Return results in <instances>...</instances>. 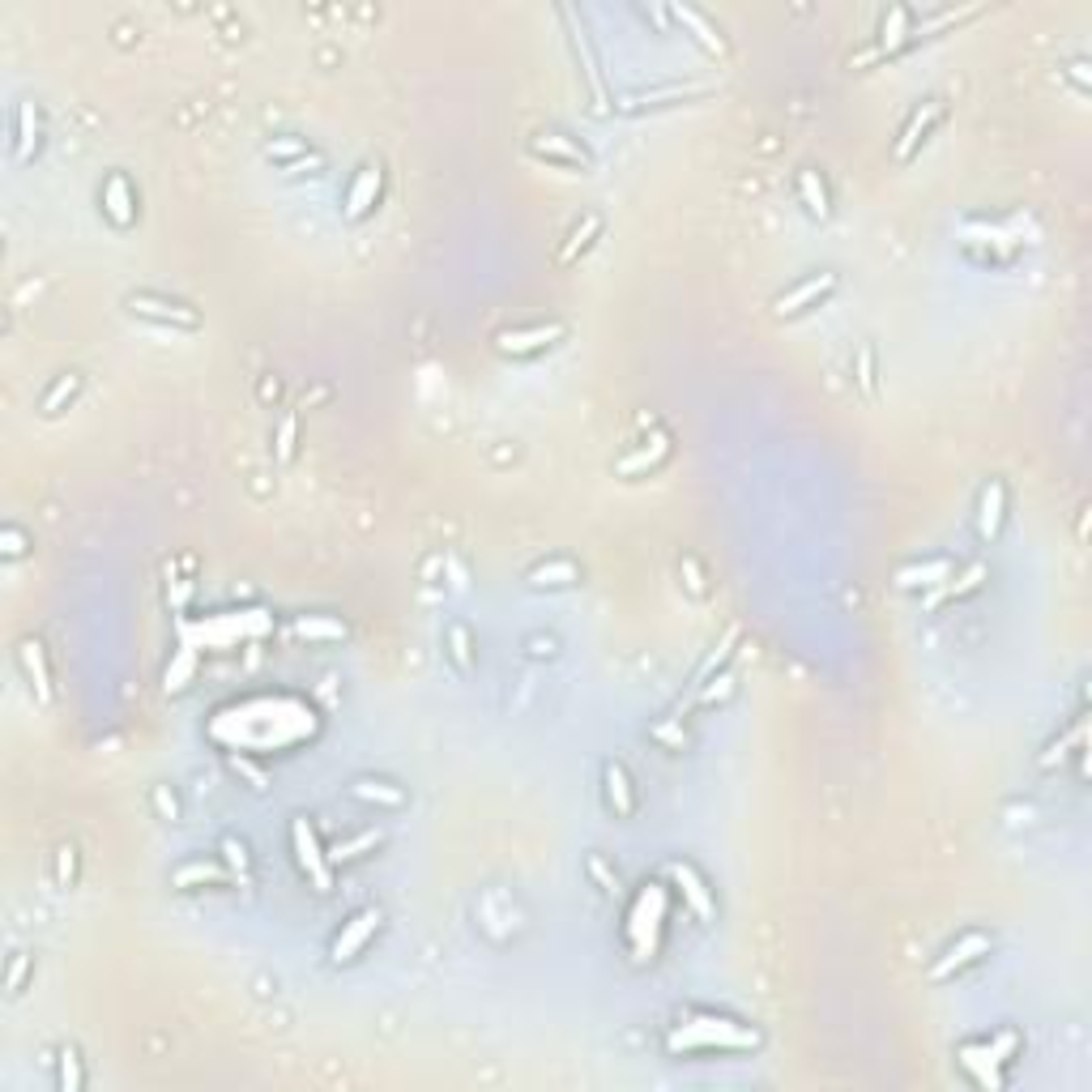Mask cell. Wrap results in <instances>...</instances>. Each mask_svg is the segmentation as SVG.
<instances>
[{
    "mask_svg": "<svg viewBox=\"0 0 1092 1092\" xmlns=\"http://www.w3.org/2000/svg\"><path fill=\"white\" fill-rule=\"evenodd\" d=\"M103 213L115 222V227H133L137 222V197L133 188H128V179L115 171V176H107L103 184Z\"/></svg>",
    "mask_w": 1092,
    "mask_h": 1092,
    "instance_id": "d6986e66",
    "label": "cell"
},
{
    "mask_svg": "<svg viewBox=\"0 0 1092 1092\" xmlns=\"http://www.w3.org/2000/svg\"><path fill=\"white\" fill-rule=\"evenodd\" d=\"M661 922H666V887L645 883L636 892V901H631V914H627V944H631L636 965H649V960L658 956Z\"/></svg>",
    "mask_w": 1092,
    "mask_h": 1092,
    "instance_id": "7a4b0ae2",
    "label": "cell"
},
{
    "mask_svg": "<svg viewBox=\"0 0 1092 1092\" xmlns=\"http://www.w3.org/2000/svg\"><path fill=\"white\" fill-rule=\"evenodd\" d=\"M124 307L142 320H154V325H171V329H197L201 316L192 312L188 304H176V299H158V295H128Z\"/></svg>",
    "mask_w": 1092,
    "mask_h": 1092,
    "instance_id": "8992f818",
    "label": "cell"
},
{
    "mask_svg": "<svg viewBox=\"0 0 1092 1092\" xmlns=\"http://www.w3.org/2000/svg\"><path fill=\"white\" fill-rule=\"evenodd\" d=\"M530 154L533 158H551V163H563V167H581V171L594 167V158H589L576 142H567L563 133H538L530 142Z\"/></svg>",
    "mask_w": 1092,
    "mask_h": 1092,
    "instance_id": "2e32d148",
    "label": "cell"
},
{
    "mask_svg": "<svg viewBox=\"0 0 1092 1092\" xmlns=\"http://www.w3.org/2000/svg\"><path fill=\"white\" fill-rule=\"evenodd\" d=\"M380 188H384V171H380L376 163L359 167L355 184H350V192H346V218H350V222L368 218V213H371V206H376V201H380Z\"/></svg>",
    "mask_w": 1092,
    "mask_h": 1092,
    "instance_id": "4fadbf2b",
    "label": "cell"
},
{
    "mask_svg": "<svg viewBox=\"0 0 1092 1092\" xmlns=\"http://www.w3.org/2000/svg\"><path fill=\"white\" fill-rule=\"evenodd\" d=\"M981 581H986V563H973L951 585H944L939 594H930V606H944V602H956V597H969L973 589H981Z\"/></svg>",
    "mask_w": 1092,
    "mask_h": 1092,
    "instance_id": "83f0119b",
    "label": "cell"
},
{
    "mask_svg": "<svg viewBox=\"0 0 1092 1092\" xmlns=\"http://www.w3.org/2000/svg\"><path fill=\"white\" fill-rule=\"evenodd\" d=\"M670 17L679 21V26H688L691 35L700 39L709 51H717V56H725V39L717 35V30L709 26V21H704V14H695V9H688V5H674V9H670Z\"/></svg>",
    "mask_w": 1092,
    "mask_h": 1092,
    "instance_id": "484cf974",
    "label": "cell"
},
{
    "mask_svg": "<svg viewBox=\"0 0 1092 1092\" xmlns=\"http://www.w3.org/2000/svg\"><path fill=\"white\" fill-rule=\"evenodd\" d=\"M235 871H227V866H213V862H188L179 866L176 875H171V883L176 887H192V883H227Z\"/></svg>",
    "mask_w": 1092,
    "mask_h": 1092,
    "instance_id": "f546056e",
    "label": "cell"
},
{
    "mask_svg": "<svg viewBox=\"0 0 1092 1092\" xmlns=\"http://www.w3.org/2000/svg\"><path fill=\"white\" fill-rule=\"evenodd\" d=\"M670 875H674V883L683 887V896H688V905L695 909V917H700V922H713V917H717V901H713L709 883H704L700 875H695V866H688V862H670Z\"/></svg>",
    "mask_w": 1092,
    "mask_h": 1092,
    "instance_id": "ac0fdd59",
    "label": "cell"
},
{
    "mask_svg": "<svg viewBox=\"0 0 1092 1092\" xmlns=\"http://www.w3.org/2000/svg\"><path fill=\"white\" fill-rule=\"evenodd\" d=\"M295 435H299V414H282V427H277V462H291L295 457Z\"/></svg>",
    "mask_w": 1092,
    "mask_h": 1092,
    "instance_id": "f35d334b",
    "label": "cell"
},
{
    "mask_svg": "<svg viewBox=\"0 0 1092 1092\" xmlns=\"http://www.w3.org/2000/svg\"><path fill=\"white\" fill-rule=\"evenodd\" d=\"M39 149V115H35V103H21L17 107V158L30 163Z\"/></svg>",
    "mask_w": 1092,
    "mask_h": 1092,
    "instance_id": "4dcf8cb0",
    "label": "cell"
},
{
    "mask_svg": "<svg viewBox=\"0 0 1092 1092\" xmlns=\"http://www.w3.org/2000/svg\"><path fill=\"white\" fill-rule=\"evenodd\" d=\"M683 576H688V589H691V594H695V597H704V572H700V563H695L691 555L683 560Z\"/></svg>",
    "mask_w": 1092,
    "mask_h": 1092,
    "instance_id": "681fc988",
    "label": "cell"
},
{
    "mask_svg": "<svg viewBox=\"0 0 1092 1092\" xmlns=\"http://www.w3.org/2000/svg\"><path fill=\"white\" fill-rule=\"evenodd\" d=\"M939 115H944V103H939V99H926L914 115H909V124L901 128V142H896V149H892L896 163H909V158L917 154V145L930 137V128L939 124Z\"/></svg>",
    "mask_w": 1092,
    "mask_h": 1092,
    "instance_id": "8fae6325",
    "label": "cell"
},
{
    "mask_svg": "<svg viewBox=\"0 0 1092 1092\" xmlns=\"http://www.w3.org/2000/svg\"><path fill=\"white\" fill-rule=\"evenodd\" d=\"M602 781H606V802L615 807V816L627 819L631 811H636V789H631L624 764H615V759H610V764L602 768Z\"/></svg>",
    "mask_w": 1092,
    "mask_h": 1092,
    "instance_id": "44dd1931",
    "label": "cell"
},
{
    "mask_svg": "<svg viewBox=\"0 0 1092 1092\" xmlns=\"http://www.w3.org/2000/svg\"><path fill=\"white\" fill-rule=\"evenodd\" d=\"M1015 1050H1020V1033L1008 1029V1033L994 1037V1042H986V1045H960V1067H965V1072L978 1079L981 1088H1003L999 1067L1012 1063Z\"/></svg>",
    "mask_w": 1092,
    "mask_h": 1092,
    "instance_id": "3957f363",
    "label": "cell"
},
{
    "mask_svg": "<svg viewBox=\"0 0 1092 1092\" xmlns=\"http://www.w3.org/2000/svg\"><path fill=\"white\" fill-rule=\"evenodd\" d=\"M192 670H197V653L184 645V649L176 653V661L167 666V691H184L188 679H192Z\"/></svg>",
    "mask_w": 1092,
    "mask_h": 1092,
    "instance_id": "e575fe53",
    "label": "cell"
},
{
    "mask_svg": "<svg viewBox=\"0 0 1092 1092\" xmlns=\"http://www.w3.org/2000/svg\"><path fill=\"white\" fill-rule=\"evenodd\" d=\"M1079 743H1084V717H1079V722H1076V730L1067 734V738H1054V743H1050V752L1042 755V768H1054L1058 759L1067 755V747H1079Z\"/></svg>",
    "mask_w": 1092,
    "mask_h": 1092,
    "instance_id": "b9f144b4",
    "label": "cell"
},
{
    "mask_svg": "<svg viewBox=\"0 0 1092 1092\" xmlns=\"http://www.w3.org/2000/svg\"><path fill=\"white\" fill-rule=\"evenodd\" d=\"M17 666H21V674H26L30 679V688H35V695H39V704H51V670H48V653H43V645L39 640H21L17 645Z\"/></svg>",
    "mask_w": 1092,
    "mask_h": 1092,
    "instance_id": "e0dca14e",
    "label": "cell"
},
{
    "mask_svg": "<svg viewBox=\"0 0 1092 1092\" xmlns=\"http://www.w3.org/2000/svg\"><path fill=\"white\" fill-rule=\"evenodd\" d=\"M21 551H26V538H21V530L9 526V530H5V555H9V560H17Z\"/></svg>",
    "mask_w": 1092,
    "mask_h": 1092,
    "instance_id": "816d5d0a",
    "label": "cell"
},
{
    "mask_svg": "<svg viewBox=\"0 0 1092 1092\" xmlns=\"http://www.w3.org/2000/svg\"><path fill=\"white\" fill-rule=\"evenodd\" d=\"M291 850H295L299 871L312 880L316 892H329V887H334V862H329V853L320 850L316 828H312V823H307L304 816L291 819Z\"/></svg>",
    "mask_w": 1092,
    "mask_h": 1092,
    "instance_id": "277c9868",
    "label": "cell"
},
{
    "mask_svg": "<svg viewBox=\"0 0 1092 1092\" xmlns=\"http://www.w3.org/2000/svg\"><path fill=\"white\" fill-rule=\"evenodd\" d=\"M666 457H670V435H666V432H653L649 440H645V448L627 453L615 469H619L624 478H631V474H645V469H658L661 462H666Z\"/></svg>",
    "mask_w": 1092,
    "mask_h": 1092,
    "instance_id": "ffe728a7",
    "label": "cell"
},
{
    "mask_svg": "<svg viewBox=\"0 0 1092 1092\" xmlns=\"http://www.w3.org/2000/svg\"><path fill=\"white\" fill-rule=\"evenodd\" d=\"M78 393H81V376H78V371H64V376H56V384L43 393L39 414H43V419H56L64 405H73V398H78Z\"/></svg>",
    "mask_w": 1092,
    "mask_h": 1092,
    "instance_id": "cb8c5ba5",
    "label": "cell"
},
{
    "mask_svg": "<svg viewBox=\"0 0 1092 1092\" xmlns=\"http://www.w3.org/2000/svg\"><path fill=\"white\" fill-rule=\"evenodd\" d=\"M832 291H837V273H811L807 282H798V286H789L786 295H777V304H773V312L786 320V316H798V312H807V307H816L819 299H828Z\"/></svg>",
    "mask_w": 1092,
    "mask_h": 1092,
    "instance_id": "30bf717a",
    "label": "cell"
},
{
    "mask_svg": "<svg viewBox=\"0 0 1092 1092\" xmlns=\"http://www.w3.org/2000/svg\"><path fill=\"white\" fill-rule=\"evenodd\" d=\"M951 576V560H926V563H909L896 572V589H930Z\"/></svg>",
    "mask_w": 1092,
    "mask_h": 1092,
    "instance_id": "7402d4cb",
    "label": "cell"
},
{
    "mask_svg": "<svg viewBox=\"0 0 1092 1092\" xmlns=\"http://www.w3.org/2000/svg\"><path fill=\"white\" fill-rule=\"evenodd\" d=\"M26 973H30V956H26V951H17L14 965H9V981H5L9 994H21V981H26Z\"/></svg>",
    "mask_w": 1092,
    "mask_h": 1092,
    "instance_id": "f6af8a7d",
    "label": "cell"
},
{
    "mask_svg": "<svg viewBox=\"0 0 1092 1092\" xmlns=\"http://www.w3.org/2000/svg\"><path fill=\"white\" fill-rule=\"evenodd\" d=\"M914 21H917L914 9H892V14L883 17V26H880V43H875V48H866L862 56H853V69H862V64L883 60V56H892V51L909 48V43H914Z\"/></svg>",
    "mask_w": 1092,
    "mask_h": 1092,
    "instance_id": "5b68a950",
    "label": "cell"
},
{
    "mask_svg": "<svg viewBox=\"0 0 1092 1092\" xmlns=\"http://www.w3.org/2000/svg\"><path fill=\"white\" fill-rule=\"evenodd\" d=\"M990 947H994L990 935H981V930H969L960 944H951V947L944 951V960H935V965H930V981L956 978L960 969H969V965H978L981 956H990Z\"/></svg>",
    "mask_w": 1092,
    "mask_h": 1092,
    "instance_id": "52a82bcc",
    "label": "cell"
},
{
    "mask_svg": "<svg viewBox=\"0 0 1092 1092\" xmlns=\"http://www.w3.org/2000/svg\"><path fill=\"white\" fill-rule=\"evenodd\" d=\"M154 807L163 811L167 819H179V802H176V794H167V786H158V789H154Z\"/></svg>",
    "mask_w": 1092,
    "mask_h": 1092,
    "instance_id": "f907efd6",
    "label": "cell"
},
{
    "mask_svg": "<svg viewBox=\"0 0 1092 1092\" xmlns=\"http://www.w3.org/2000/svg\"><path fill=\"white\" fill-rule=\"evenodd\" d=\"M585 871H589V880H594L597 887H602L606 896H619V875L606 866L602 853H589V858H585Z\"/></svg>",
    "mask_w": 1092,
    "mask_h": 1092,
    "instance_id": "74e56055",
    "label": "cell"
},
{
    "mask_svg": "<svg viewBox=\"0 0 1092 1092\" xmlns=\"http://www.w3.org/2000/svg\"><path fill=\"white\" fill-rule=\"evenodd\" d=\"M384 922V914L376 905L371 909H359L355 917H350L346 926H341V935L334 939V947H329V956H334V965H346V960H355L359 956V947L368 944L371 935H376V926Z\"/></svg>",
    "mask_w": 1092,
    "mask_h": 1092,
    "instance_id": "9c48e42d",
    "label": "cell"
},
{
    "mask_svg": "<svg viewBox=\"0 0 1092 1092\" xmlns=\"http://www.w3.org/2000/svg\"><path fill=\"white\" fill-rule=\"evenodd\" d=\"M307 154H316V149H307V142H299V137H273V142H265V158H273L282 167H291Z\"/></svg>",
    "mask_w": 1092,
    "mask_h": 1092,
    "instance_id": "d6a6232c",
    "label": "cell"
},
{
    "mask_svg": "<svg viewBox=\"0 0 1092 1092\" xmlns=\"http://www.w3.org/2000/svg\"><path fill=\"white\" fill-rule=\"evenodd\" d=\"M1003 517H1008V487H1003V478H990V483L981 487V504H978V533L986 546L999 538Z\"/></svg>",
    "mask_w": 1092,
    "mask_h": 1092,
    "instance_id": "5bb4252c",
    "label": "cell"
},
{
    "mask_svg": "<svg viewBox=\"0 0 1092 1092\" xmlns=\"http://www.w3.org/2000/svg\"><path fill=\"white\" fill-rule=\"evenodd\" d=\"M734 640H738V627H730V631H725V636H722V645H717V649L709 653V658H704V666H700V670H695V679H691V688H704V683H709V674H713L717 666H722V661H725V658H730V649H734Z\"/></svg>",
    "mask_w": 1092,
    "mask_h": 1092,
    "instance_id": "d590c367",
    "label": "cell"
},
{
    "mask_svg": "<svg viewBox=\"0 0 1092 1092\" xmlns=\"http://www.w3.org/2000/svg\"><path fill=\"white\" fill-rule=\"evenodd\" d=\"M81 1084H85L81 1058H78V1050H73V1045H64V1050H60V1088H64V1092H78Z\"/></svg>",
    "mask_w": 1092,
    "mask_h": 1092,
    "instance_id": "8d00e7d4",
    "label": "cell"
},
{
    "mask_svg": "<svg viewBox=\"0 0 1092 1092\" xmlns=\"http://www.w3.org/2000/svg\"><path fill=\"white\" fill-rule=\"evenodd\" d=\"M222 853H227V866H231V871L240 875V883L248 880V866H252V858H248V845L235 841V837H222Z\"/></svg>",
    "mask_w": 1092,
    "mask_h": 1092,
    "instance_id": "60d3db41",
    "label": "cell"
},
{
    "mask_svg": "<svg viewBox=\"0 0 1092 1092\" xmlns=\"http://www.w3.org/2000/svg\"><path fill=\"white\" fill-rule=\"evenodd\" d=\"M700 691V704H717V700H725V695L734 691V674H722V679H717V688H709V683H704V688H695Z\"/></svg>",
    "mask_w": 1092,
    "mask_h": 1092,
    "instance_id": "ee69618b",
    "label": "cell"
},
{
    "mask_svg": "<svg viewBox=\"0 0 1092 1092\" xmlns=\"http://www.w3.org/2000/svg\"><path fill=\"white\" fill-rule=\"evenodd\" d=\"M709 85L691 81V85H653V90H636L627 99H619V112H645V107H666V103H688V99H704Z\"/></svg>",
    "mask_w": 1092,
    "mask_h": 1092,
    "instance_id": "7c38bea8",
    "label": "cell"
},
{
    "mask_svg": "<svg viewBox=\"0 0 1092 1092\" xmlns=\"http://www.w3.org/2000/svg\"><path fill=\"white\" fill-rule=\"evenodd\" d=\"M563 334H567V325H560V320H555V325H530V329H504V334L496 337V350L499 355H538V350H546V346H555V341H563Z\"/></svg>",
    "mask_w": 1092,
    "mask_h": 1092,
    "instance_id": "ba28073f",
    "label": "cell"
},
{
    "mask_svg": "<svg viewBox=\"0 0 1092 1092\" xmlns=\"http://www.w3.org/2000/svg\"><path fill=\"white\" fill-rule=\"evenodd\" d=\"M560 17L567 21V26H572V51H576V60H581V69H585V78H589V90H594V99H597V112H606L602 69H597V56H594V48H589L585 26H576V14H572V9H560Z\"/></svg>",
    "mask_w": 1092,
    "mask_h": 1092,
    "instance_id": "9a60e30c",
    "label": "cell"
},
{
    "mask_svg": "<svg viewBox=\"0 0 1092 1092\" xmlns=\"http://www.w3.org/2000/svg\"><path fill=\"white\" fill-rule=\"evenodd\" d=\"M231 768H235V773H243V777H248V781H252V789H265V773H261V768L252 764V759H243V755H231Z\"/></svg>",
    "mask_w": 1092,
    "mask_h": 1092,
    "instance_id": "7dc6e473",
    "label": "cell"
},
{
    "mask_svg": "<svg viewBox=\"0 0 1092 1092\" xmlns=\"http://www.w3.org/2000/svg\"><path fill=\"white\" fill-rule=\"evenodd\" d=\"M56 880H60V887H73V880H78V845H60Z\"/></svg>",
    "mask_w": 1092,
    "mask_h": 1092,
    "instance_id": "7bdbcfd3",
    "label": "cell"
},
{
    "mask_svg": "<svg viewBox=\"0 0 1092 1092\" xmlns=\"http://www.w3.org/2000/svg\"><path fill=\"white\" fill-rule=\"evenodd\" d=\"M299 636L307 640H346V624H337V619H325V615H307L295 624Z\"/></svg>",
    "mask_w": 1092,
    "mask_h": 1092,
    "instance_id": "1f68e13d",
    "label": "cell"
},
{
    "mask_svg": "<svg viewBox=\"0 0 1092 1092\" xmlns=\"http://www.w3.org/2000/svg\"><path fill=\"white\" fill-rule=\"evenodd\" d=\"M858 384L866 393H875V355H871V346H862V355H858Z\"/></svg>",
    "mask_w": 1092,
    "mask_h": 1092,
    "instance_id": "bcb514c9",
    "label": "cell"
},
{
    "mask_svg": "<svg viewBox=\"0 0 1092 1092\" xmlns=\"http://www.w3.org/2000/svg\"><path fill=\"white\" fill-rule=\"evenodd\" d=\"M350 798L376 802V807H405V794L398 786H389V781H371V777H359L355 786H350Z\"/></svg>",
    "mask_w": 1092,
    "mask_h": 1092,
    "instance_id": "4316f807",
    "label": "cell"
},
{
    "mask_svg": "<svg viewBox=\"0 0 1092 1092\" xmlns=\"http://www.w3.org/2000/svg\"><path fill=\"white\" fill-rule=\"evenodd\" d=\"M469 649H474V645H469V627L466 624L448 627V658L457 661V670H462V674L474 670V653H469Z\"/></svg>",
    "mask_w": 1092,
    "mask_h": 1092,
    "instance_id": "836d02e7",
    "label": "cell"
},
{
    "mask_svg": "<svg viewBox=\"0 0 1092 1092\" xmlns=\"http://www.w3.org/2000/svg\"><path fill=\"white\" fill-rule=\"evenodd\" d=\"M653 738H661V743H670L674 752H683V747H688V734L683 730H674L670 722H661V725H653Z\"/></svg>",
    "mask_w": 1092,
    "mask_h": 1092,
    "instance_id": "c3c4849f",
    "label": "cell"
},
{
    "mask_svg": "<svg viewBox=\"0 0 1092 1092\" xmlns=\"http://www.w3.org/2000/svg\"><path fill=\"white\" fill-rule=\"evenodd\" d=\"M380 841H384V837H380V832H363V837H359V841H346V845H337V850H334V853H329V862H355V858H359V853H363V850H376V845H380Z\"/></svg>",
    "mask_w": 1092,
    "mask_h": 1092,
    "instance_id": "ab89813d",
    "label": "cell"
},
{
    "mask_svg": "<svg viewBox=\"0 0 1092 1092\" xmlns=\"http://www.w3.org/2000/svg\"><path fill=\"white\" fill-rule=\"evenodd\" d=\"M1072 78H1076L1079 85H1088V64H1084V60H1076V64H1072Z\"/></svg>",
    "mask_w": 1092,
    "mask_h": 1092,
    "instance_id": "db71d44e",
    "label": "cell"
},
{
    "mask_svg": "<svg viewBox=\"0 0 1092 1092\" xmlns=\"http://www.w3.org/2000/svg\"><path fill=\"white\" fill-rule=\"evenodd\" d=\"M798 201L811 218H828L832 206H828V188H823L819 171H798Z\"/></svg>",
    "mask_w": 1092,
    "mask_h": 1092,
    "instance_id": "d4e9b609",
    "label": "cell"
},
{
    "mask_svg": "<svg viewBox=\"0 0 1092 1092\" xmlns=\"http://www.w3.org/2000/svg\"><path fill=\"white\" fill-rule=\"evenodd\" d=\"M666 1045H670V1054H679V1050H755L759 1033L743 1029L734 1020H691L683 1029H674L666 1037Z\"/></svg>",
    "mask_w": 1092,
    "mask_h": 1092,
    "instance_id": "6da1fadb",
    "label": "cell"
},
{
    "mask_svg": "<svg viewBox=\"0 0 1092 1092\" xmlns=\"http://www.w3.org/2000/svg\"><path fill=\"white\" fill-rule=\"evenodd\" d=\"M597 235H602V218H597V213H589V218L581 222V227H576L572 235H567V243L560 248V256H555V261H560V265H572L576 256H581V252L589 248V243L597 240Z\"/></svg>",
    "mask_w": 1092,
    "mask_h": 1092,
    "instance_id": "f1b7e54d",
    "label": "cell"
},
{
    "mask_svg": "<svg viewBox=\"0 0 1092 1092\" xmlns=\"http://www.w3.org/2000/svg\"><path fill=\"white\" fill-rule=\"evenodd\" d=\"M576 581H581V567L572 560H546L538 567H530V585H538V589H567Z\"/></svg>",
    "mask_w": 1092,
    "mask_h": 1092,
    "instance_id": "603a6c76",
    "label": "cell"
},
{
    "mask_svg": "<svg viewBox=\"0 0 1092 1092\" xmlns=\"http://www.w3.org/2000/svg\"><path fill=\"white\" fill-rule=\"evenodd\" d=\"M530 653H533V658H542V653L551 658V653H555V640H533V649H530Z\"/></svg>",
    "mask_w": 1092,
    "mask_h": 1092,
    "instance_id": "f5cc1de1",
    "label": "cell"
}]
</instances>
